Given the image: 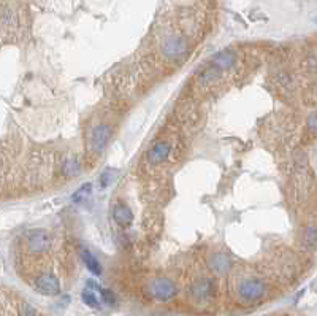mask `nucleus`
Masks as SVG:
<instances>
[{
  "mask_svg": "<svg viewBox=\"0 0 317 316\" xmlns=\"http://www.w3.org/2000/svg\"><path fill=\"white\" fill-rule=\"evenodd\" d=\"M171 146L165 142H159L156 143L153 148L148 151V161L149 164H160L163 161H167V157L170 156Z\"/></svg>",
  "mask_w": 317,
  "mask_h": 316,
  "instance_id": "nucleus-8",
  "label": "nucleus"
},
{
  "mask_svg": "<svg viewBox=\"0 0 317 316\" xmlns=\"http://www.w3.org/2000/svg\"><path fill=\"white\" fill-rule=\"evenodd\" d=\"M265 283L255 280V278H249L244 280L240 286H238V296L246 300V302H254L257 299H260L265 294Z\"/></svg>",
  "mask_w": 317,
  "mask_h": 316,
  "instance_id": "nucleus-3",
  "label": "nucleus"
},
{
  "mask_svg": "<svg viewBox=\"0 0 317 316\" xmlns=\"http://www.w3.org/2000/svg\"><path fill=\"white\" fill-rule=\"evenodd\" d=\"M308 126H309L311 132H315V113H312V115L308 118Z\"/></svg>",
  "mask_w": 317,
  "mask_h": 316,
  "instance_id": "nucleus-18",
  "label": "nucleus"
},
{
  "mask_svg": "<svg viewBox=\"0 0 317 316\" xmlns=\"http://www.w3.org/2000/svg\"><path fill=\"white\" fill-rule=\"evenodd\" d=\"M160 49H162V52L168 59H176V58L183 56V54L186 52L187 45H186V42H184L183 38H179V37H170V38H167L162 43Z\"/></svg>",
  "mask_w": 317,
  "mask_h": 316,
  "instance_id": "nucleus-4",
  "label": "nucleus"
},
{
  "mask_svg": "<svg viewBox=\"0 0 317 316\" xmlns=\"http://www.w3.org/2000/svg\"><path fill=\"white\" fill-rule=\"evenodd\" d=\"M100 289H102V287H100L97 283L88 281V287H86V289L82 291V294H81L82 302H84V304H86L88 307H91V308H100L102 302H100L99 294H97V293H100Z\"/></svg>",
  "mask_w": 317,
  "mask_h": 316,
  "instance_id": "nucleus-7",
  "label": "nucleus"
},
{
  "mask_svg": "<svg viewBox=\"0 0 317 316\" xmlns=\"http://www.w3.org/2000/svg\"><path fill=\"white\" fill-rule=\"evenodd\" d=\"M91 192H92V185L86 183V185H82L76 192H75V196H73V202H84L89 196H91Z\"/></svg>",
  "mask_w": 317,
  "mask_h": 316,
  "instance_id": "nucleus-14",
  "label": "nucleus"
},
{
  "mask_svg": "<svg viewBox=\"0 0 317 316\" xmlns=\"http://www.w3.org/2000/svg\"><path fill=\"white\" fill-rule=\"evenodd\" d=\"M308 235H309V242H311V245L314 246V243H315V229H314V227H311V229L308 230Z\"/></svg>",
  "mask_w": 317,
  "mask_h": 316,
  "instance_id": "nucleus-19",
  "label": "nucleus"
},
{
  "mask_svg": "<svg viewBox=\"0 0 317 316\" xmlns=\"http://www.w3.org/2000/svg\"><path fill=\"white\" fill-rule=\"evenodd\" d=\"M113 218L118 226L121 227H129L133 221V213L132 210L124 203H118L116 207L113 208Z\"/></svg>",
  "mask_w": 317,
  "mask_h": 316,
  "instance_id": "nucleus-10",
  "label": "nucleus"
},
{
  "mask_svg": "<svg viewBox=\"0 0 317 316\" xmlns=\"http://www.w3.org/2000/svg\"><path fill=\"white\" fill-rule=\"evenodd\" d=\"M19 316H37V311L32 305L29 304H22L19 307Z\"/></svg>",
  "mask_w": 317,
  "mask_h": 316,
  "instance_id": "nucleus-17",
  "label": "nucleus"
},
{
  "mask_svg": "<svg viewBox=\"0 0 317 316\" xmlns=\"http://www.w3.org/2000/svg\"><path fill=\"white\" fill-rule=\"evenodd\" d=\"M109 137H111V129L108 126H97L92 130V149L95 153H102L105 149Z\"/></svg>",
  "mask_w": 317,
  "mask_h": 316,
  "instance_id": "nucleus-6",
  "label": "nucleus"
},
{
  "mask_svg": "<svg viewBox=\"0 0 317 316\" xmlns=\"http://www.w3.org/2000/svg\"><path fill=\"white\" fill-rule=\"evenodd\" d=\"M233 64H235V54H233L232 51H220L211 58V65L217 72L227 70V68H230Z\"/></svg>",
  "mask_w": 317,
  "mask_h": 316,
  "instance_id": "nucleus-9",
  "label": "nucleus"
},
{
  "mask_svg": "<svg viewBox=\"0 0 317 316\" xmlns=\"http://www.w3.org/2000/svg\"><path fill=\"white\" fill-rule=\"evenodd\" d=\"M210 267L214 273L222 275L230 269V257L227 254H214L210 259Z\"/></svg>",
  "mask_w": 317,
  "mask_h": 316,
  "instance_id": "nucleus-12",
  "label": "nucleus"
},
{
  "mask_svg": "<svg viewBox=\"0 0 317 316\" xmlns=\"http://www.w3.org/2000/svg\"><path fill=\"white\" fill-rule=\"evenodd\" d=\"M81 259H82V262L86 264V267L94 273V275H100L102 273V266L97 259H95V256L88 250L84 248V246H81Z\"/></svg>",
  "mask_w": 317,
  "mask_h": 316,
  "instance_id": "nucleus-13",
  "label": "nucleus"
},
{
  "mask_svg": "<svg viewBox=\"0 0 317 316\" xmlns=\"http://www.w3.org/2000/svg\"><path fill=\"white\" fill-rule=\"evenodd\" d=\"M114 180H116V172L111 169H106L100 176V185H102V188H108Z\"/></svg>",
  "mask_w": 317,
  "mask_h": 316,
  "instance_id": "nucleus-15",
  "label": "nucleus"
},
{
  "mask_svg": "<svg viewBox=\"0 0 317 316\" xmlns=\"http://www.w3.org/2000/svg\"><path fill=\"white\" fill-rule=\"evenodd\" d=\"M35 287L37 291H40L45 296H57L61 291L59 281L52 275H41V277H38L35 281Z\"/></svg>",
  "mask_w": 317,
  "mask_h": 316,
  "instance_id": "nucleus-5",
  "label": "nucleus"
},
{
  "mask_svg": "<svg viewBox=\"0 0 317 316\" xmlns=\"http://www.w3.org/2000/svg\"><path fill=\"white\" fill-rule=\"evenodd\" d=\"M52 239L49 235V232L43 230V229H37L32 230L27 237V248H29L31 253L34 254H43L51 248Z\"/></svg>",
  "mask_w": 317,
  "mask_h": 316,
  "instance_id": "nucleus-2",
  "label": "nucleus"
},
{
  "mask_svg": "<svg viewBox=\"0 0 317 316\" xmlns=\"http://www.w3.org/2000/svg\"><path fill=\"white\" fill-rule=\"evenodd\" d=\"M100 296H102V300L105 302V304L108 305H114L116 304V297L111 291L108 289H100Z\"/></svg>",
  "mask_w": 317,
  "mask_h": 316,
  "instance_id": "nucleus-16",
  "label": "nucleus"
},
{
  "mask_svg": "<svg viewBox=\"0 0 317 316\" xmlns=\"http://www.w3.org/2000/svg\"><path fill=\"white\" fill-rule=\"evenodd\" d=\"M192 294L195 299H208L213 294V283L210 280H198L192 286Z\"/></svg>",
  "mask_w": 317,
  "mask_h": 316,
  "instance_id": "nucleus-11",
  "label": "nucleus"
},
{
  "mask_svg": "<svg viewBox=\"0 0 317 316\" xmlns=\"http://www.w3.org/2000/svg\"><path fill=\"white\" fill-rule=\"evenodd\" d=\"M148 293L151 297H154L156 300H160V302H167V300H171L178 289L173 281L167 280V278H157L154 281H151L149 286H148Z\"/></svg>",
  "mask_w": 317,
  "mask_h": 316,
  "instance_id": "nucleus-1",
  "label": "nucleus"
}]
</instances>
